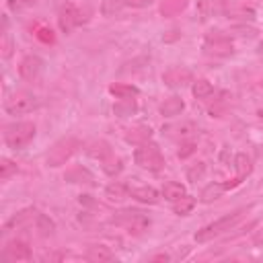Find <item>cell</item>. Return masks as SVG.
<instances>
[{"label":"cell","instance_id":"484cf974","mask_svg":"<svg viewBox=\"0 0 263 263\" xmlns=\"http://www.w3.org/2000/svg\"><path fill=\"white\" fill-rule=\"evenodd\" d=\"M191 90H193L195 99H208V97H212V95H214V86H212V82H210V80H205V78L195 80V82H193V86H191Z\"/></svg>","mask_w":263,"mask_h":263},{"label":"cell","instance_id":"6da1fadb","mask_svg":"<svg viewBox=\"0 0 263 263\" xmlns=\"http://www.w3.org/2000/svg\"><path fill=\"white\" fill-rule=\"evenodd\" d=\"M242 216H245V210H236V212H232V214H228V216H224V218H218L216 222H212V224L203 226L201 230H197V232H195V240H197V242H208V240H212V238L224 234L226 230L234 228V226L242 220Z\"/></svg>","mask_w":263,"mask_h":263},{"label":"cell","instance_id":"7a4b0ae2","mask_svg":"<svg viewBox=\"0 0 263 263\" xmlns=\"http://www.w3.org/2000/svg\"><path fill=\"white\" fill-rule=\"evenodd\" d=\"M33 138H35V123L31 121H18L4 129V142L12 150L25 148Z\"/></svg>","mask_w":263,"mask_h":263},{"label":"cell","instance_id":"ffe728a7","mask_svg":"<svg viewBox=\"0 0 263 263\" xmlns=\"http://www.w3.org/2000/svg\"><path fill=\"white\" fill-rule=\"evenodd\" d=\"M228 18H242V21H251L255 18V10L249 8L247 4H228L226 12H224Z\"/></svg>","mask_w":263,"mask_h":263},{"label":"cell","instance_id":"e0dca14e","mask_svg":"<svg viewBox=\"0 0 263 263\" xmlns=\"http://www.w3.org/2000/svg\"><path fill=\"white\" fill-rule=\"evenodd\" d=\"M150 138H152V129L148 125H136V127L127 129V134H125V142L138 144V146L150 142Z\"/></svg>","mask_w":263,"mask_h":263},{"label":"cell","instance_id":"5b68a950","mask_svg":"<svg viewBox=\"0 0 263 263\" xmlns=\"http://www.w3.org/2000/svg\"><path fill=\"white\" fill-rule=\"evenodd\" d=\"M134 160L136 164H140L142 168L150 171V173H158L164 166V156L160 152V148L154 142H146L142 144L136 152H134Z\"/></svg>","mask_w":263,"mask_h":263},{"label":"cell","instance_id":"cb8c5ba5","mask_svg":"<svg viewBox=\"0 0 263 263\" xmlns=\"http://www.w3.org/2000/svg\"><path fill=\"white\" fill-rule=\"evenodd\" d=\"M234 168H236V179H245L251 171H253V164H251V158L247 156V154H236L234 156Z\"/></svg>","mask_w":263,"mask_h":263},{"label":"cell","instance_id":"f1b7e54d","mask_svg":"<svg viewBox=\"0 0 263 263\" xmlns=\"http://www.w3.org/2000/svg\"><path fill=\"white\" fill-rule=\"evenodd\" d=\"M35 224H37V230H39L41 236H49V234H53V230H55L53 220H49L45 214H39V216L35 218Z\"/></svg>","mask_w":263,"mask_h":263},{"label":"cell","instance_id":"d6986e66","mask_svg":"<svg viewBox=\"0 0 263 263\" xmlns=\"http://www.w3.org/2000/svg\"><path fill=\"white\" fill-rule=\"evenodd\" d=\"M129 195L132 197H136L138 201H144V203H156L158 201V191L154 189V187H148V185H144V187H129Z\"/></svg>","mask_w":263,"mask_h":263},{"label":"cell","instance_id":"8992f818","mask_svg":"<svg viewBox=\"0 0 263 263\" xmlns=\"http://www.w3.org/2000/svg\"><path fill=\"white\" fill-rule=\"evenodd\" d=\"M203 51L214 58H226L234 51V45H232V39L222 31H212L203 39Z\"/></svg>","mask_w":263,"mask_h":263},{"label":"cell","instance_id":"3957f363","mask_svg":"<svg viewBox=\"0 0 263 263\" xmlns=\"http://www.w3.org/2000/svg\"><path fill=\"white\" fill-rule=\"evenodd\" d=\"M80 148V140L74 138V136H66V138H60L47 152L45 160H47V166H62L66 160H70V156Z\"/></svg>","mask_w":263,"mask_h":263},{"label":"cell","instance_id":"4316f807","mask_svg":"<svg viewBox=\"0 0 263 263\" xmlns=\"http://www.w3.org/2000/svg\"><path fill=\"white\" fill-rule=\"evenodd\" d=\"M109 92L115 95L117 99H134V97L138 95V88L132 86V84H121V82H117V84H111V86H109Z\"/></svg>","mask_w":263,"mask_h":263},{"label":"cell","instance_id":"d6a6232c","mask_svg":"<svg viewBox=\"0 0 263 263\" xmlns=\"http://www.w3.org/2000/svg\"><path fill=\"white\" fill-rule=\"evenodd\" d=\"M12 173H16V164H14L12 160H8V158H2V160H0V179L6 181Z\"/></svg>","mask_w":263,"mask_h":263},{"label":"cell","instance_id":"9c48e42d","mask_svg":"<svg viewBox=\"0 0 263 263\" xmlns=\"http://www.w3.org/2000/svg\"><path fill=\"white\" fill-rule=\"evenodd\" d=\"M41 68H43V62L39 55H25L18 64V74L25 80H37L41 74Z\"/></svg>","mask_w":263,"mask_h":263},{"label":"cell","instance_id":"d4e9b609","mask_svg":"<svg viewBox=\"0 0 263 263\" xmlns=\"http://www.w3.org/2000/svg\"><path fill=\"white\" fill-rule=\"evenodd\" d=\"M162 195H164L168 201H177V199H181V197L185 195V185H181V183H177V181H168V183H164V187H162Z\"/></svg>","mask_w":263,"mask_h":263},{"label":"cell","instance_id":"52a82bcc","mask_svg":"<svg viewBox=\"0 0 263 263\" xmlns=\"http://www.w3.org/2000/svg\"><path fill=\"white\" fill-rule=\"evenodd\" d=\"M39 107V99L33 95V92H27V90H16L12 92L6 101H4V109L6 113L10 115H21V113H29L33 109Z\"/></svg>","mask_w":263,"mask_h":263},{"label":"cell","instance_id":"7402d4cb","mask_svg":"<svg viewBox=\"0 0 263 263\" xmlns=\"http://www.w3.org/2000/svg\"><path fill=\"white\" fill-rule=\"evenodd\" d=\"M224 191H226V183H210L208 187H203V191H201L199 199H201L203 203H210V201H214V199L222 197V193H224Z\"/></svg>","mask_w":263,"mask_h":263},{"label":"cell","instance_id":"f546056e","mask_svg":"<svg viewBox=\"0 0 263 263\" xmlns=\"http://www.w3.org/2000/svg\"><path fill=\"white\" fill-rule=\"evenodd\" d=\"M193 205H195V197H191V195H183L181 199H177L175 201V214H179V216H185V214H189L191 210H193Z\"/></svg>","mask_w":263,"mask_h":263},{"label":"cell","instance_id":"277c9868","mask_svg":"<svg viewBox=\"0 0 263 263\" xmlns=\"http://www.w3.org/2000/svg\"><path fill=\"white\" fill-rule=\"evenodd\" d=\"M111 222H113L115 226L125 228V230L132 232V234H142V232L148 230V226H150V218H148L144 212H140V210H121V212H117V214L113 216Z\"/></svg>","mask_w":263,"mask_h":263},{"label":"cell","instance_id":"44dd1931","mask_svg":"<svg viewBox=\"0 0 263 263\" xmlns=\"http://www.w3.org/2000/svg\"><path fill=\"white\" fill-rule=\"evenodd\" d=\"M183 107H185V103H183L181 97H168V99L160 105V113H162L164 117H175V115H179V113L183 111Z\"/></svg>","mask_w":263,"mask_h":263},{"label":"cell","instance_id":"9a60e30c","mask_svg":"<svg viewBox=\"0 0 263 263\" xmlns=\"http://www.w3.org/2000/svg\"><path fill=\"white\" fill-rule=\"evenodd\" d=\"M64 179L68 183H84V185H92L95 183L92 173L88 168H84V166H72L70 171H66Z\"/></svg>","mask_w":263,"mask_h":263},{"label":"cell","instance_id":"8d00e7d4","mask_svg":"<svg viewBox=\"0 0 263 263\" xmlns=\"http://www.w3.org/2000/svg\"><path fill=\"white\" fill-rule=\"evenodd\" d=\"M6 2H8V8H10V10H21V8L33 4L35 0H6Z\"/></svg>","mask_w":263,"mask_h":263},{"label":"cell","instance_id":"ab89813d","mask_svg":"<svg viewBox=\"0 0 263 263\" xmlns=\"http://www.w3.org/2000/svg\"><path fill=\"white\" fill-rule=\"evenodd\" d=\"M253 242H255V245H259V247L263 245V230H259V232L255 234V238H253Z\"/></svg>","mask_w":263,"mask_h":263},{"label":"cell","instance_id":"4fadbf2b","mask_svg":"<svg viewBox=\"0 0 263 263\" xmlns=\"http://www.w3.org/2000/svg\"><path fill=\"white\" fill-rule=\"evenodd\" d=\"M39 216V212L35 208H27V210H21L18 214H14L6 224H4V230H14V228H23L27 224H31L35 218Z\"/></svg>","mask_w":263,"mask_h":263},{"label":"cell","instance_id":"7c38bea8","mask_svg":"<svg viewBox=\"0 0 263 263\" xmlns=\"http://www.w3.org/2000/svg\"><path fill=\"white\" fill-rule=\"evenodd\" d=\"M4 255L10 259V261H27L31 259V247L25 242V240H10L6 247H4Z\"/></svg>","mask_w":263,"mask_h":263},{"label":"cell","instance_id":"836d02e7","mask_svg":"<svg viewBox=\"0 0 263 263\" xmlns=\"http://www.w3.org/2000/svg\"><path fill=\"white\" fill-rule=\"evenodd\" d=\"M191 129H193V127H191V123H181V125H168L164 132H166L168 136H171L173 132H177L175 136H179V138H185L187 134H191ZM175 136H173V138H175Z\"/></svg>","mask_w":263,"mask_h":263},{"label":"cell","instance_id":"5bb4252c","mask_svg":"<svg viewBox=\"0 0 263 263\" xmlns=\"http://www.w3.org/2000/svg\"><path fill=\"white\" fill-rule=\"evenodd\" d=\"M88 154L92 156V158H97L103 166L107 164V162H111L113 158H115V154H113V150H111V146L105 142V140H99V142H92L90 146H88Z\"/></svg>","mask_w":263,"mask_h":263},{"label":"cell","instance_id":"8fae6325","mask_svg":"<svg viewBox=\"0 0 263 263\" xmlns=\"http://www.w3.org/2000/svg\"><path fill=\"white\" fill-rule=\"evenodd\" d=\"M193 76L187 68H171L162 74V82L166 86H173V88H179V86H185L187 82H191Z\"/></svg>","mask_w":263,"mask_h":263},{"label":"cell","instance_id":"1f68e13d","mask_svg":"<svg viewBox=\"0 0 263 263\" xmlns=\"http://www.w3.org/2000/svg\"><path fill=\"white\" fill-rule=\"evenodd\" d=\"M33 33H35V37H37L39 41H43V43H53V41H55L53 31H51L49 27H45V25H35V27H33Z\"/></svg>","mask_w":263,"mask_h":263},{"label":"cell","instance_id":"83f0119b","mask_svg":"<svg viewBox=\"0 0 263 263\" xmlns=\"http://www.w3.org/2000/svg\"><path fill=\"white\" fill-rule=\"evenodd\" d=\"M136 109H138V105H136L134 99H119V101L113 105V111H115V115H119V117L134 115Z\"/></svg>","mask_w":263,"mask_h":263},{"label":"cell","instance_id":"74e56055","mask_svg":"<svg viewBox=\"0 0 263 263\" xmlns=\"http://www.w3.org/2000/svg\"><path fill=\"white\" fill-rule=\"evenodd\" d=\"M150 2H154V0H127V6H134V8H142V6H148Z\"/></svg>","mask_w":263,"mask_h":263},{"label":"cell","instance_id":"f35d334b","mask_svg":"<svg viewBox=\"0 0 263 263\" xmlns=\"http://www.w3.org/2000/svg\"><path fill=\"white\" fill-rule=\"evenodd\" d=\"M2 55L4 58H8L10 55V39L4 35V45H2Z\"/></svg>","mask_w":263,"mask_h":263},{"label":"cell","instance_id":"30bf717a","mask_svg":"<svg viewBox=\"0 0 263 263\" xmlns=\"http://www.w3.org/2000/svg\"><path fill=\"white\" fill-rule=\"evenodd\" d=\"M226 8H228V0H199L197 2V12L203 21L224 14Z\"/></svg>","mask_w":263,"mask_h":263},{"label":"cell","instance_id":"7bdbcfd3","mask_svg":"<svg viewBox=\"0 0 263 263\" xmlns=\"http://www.w3.org/2000/svg\"><path fill=\"white\" fill-rule=\"evenodd\" d=\"M259 49H261V51H263V41H261V45H259Z\"/></svg>","mask_w":263,"mask_h":263},{"label":"cell","instance_id":"ba28073f","mask_svg":"<svg viewBox=\"0 0 263 263\" xmlns=\"http://www.w3.org/2000/svg\"><path fill=\"white\" fill-rule=\"evenodd\" d=\"M58 23H60V29H62L64 33H70V31H74L78 25L84 23V16H82V12L78 10L76 4L66 2V4H62V8H60Z\"/></svg>","mask_w":263,"mask_h":263},{"label":"cell","instance_id":"60d3db41","mask_svg":"<svg viewBox=\"0 0 263 263\" xmlns=\"http://www.w3.org/2000/svg\"><path fill=\"white\" fill-rule=\"evenodd\" d=\"M152 261H168V255H166V253H160V255L152 257Z\"/></svg>","mask_w":263,"mask_h":263},{"label":"cell","instance_id":"e575fe53","mask_svg":"<svg viewBox=\"0 0 263 263\" xmlns=\"http://www.w3.org/2000/svg\"><path fill=\"white\" fill-rule=\"evenodd\" d=\"M203 173H205V164H203V162H197V164H193V166L187 171V179H189V181H197Z\"/></svg>","mask_w":263,"mask_h":263},{"label":"cell","instance_id":"d590c367","mask_svg":"<svg viewBox=\"0 0 263 263\" xmlns=\"http://www.w3.org/2000/svg\"><path fill=\"white\" fill-rule=\"evenodd\" d=\"M193 152H195V144H193V142H185V144L179 148L177 156H179V158H187V156H191Z\"/></svg>","mask_w":263,"mask_h":263},{"label":"cell","instance_id":"ac0fdd59","mask_svg":"<svg viewBox=\"0 0 263 263\" xmlns=\"http://www.w3.org/2000/svg\"><path fill=\"white\" fill-rule=\"evenodd\" d=\"M187 4H189V0H160V14L162 16H177V14H181L185 8H187Z\"/></svg>","mask_w":263,"mask_h":263},{"label":"cell","instance_id":"4dcf8cb0","mask_svg":"<svg viewBox=\"0 0 263 263\" xmlns=\"http://www.w3.org/2000/svg\"><path fill=\"white\" fill-rule=\"evenodd\" d=\"M123 6H127V0H103L101 12H103L105 16H111V14L119 12Z\"/></svg>","mask_w":263,"mask_h":263},{"label":"cell","instance_id":"b9f144b4","mask_svg":"<svg viewBox=\"0 0 263 263\" xmlns=\"http://www.w3.org/2000/svg\"><path fill=\"white\" fill-rule=\"evenodd\" d=\"M259 119H261V121H263V109H261V111H259Z\"/></svg>","mask_w":263,"mask_h":263},{"label":"cell","instance_id":"2e32d148","mask_svg":"<svg viewBox=\"0 0 263 263\" xmlns=\"http://www.w3.org/2000/svg\"><path fill=\"white\" fill-rule=\"evenodd\" d=\"M84 259L90 261V263H105V261L113 259V253L105 245H90L84 253Z\"/></svg>","mask_w":263,"mask_h":263},{"label":"cell","instance_id":"603a6c76","mask_svg":"<svg viewBox=\"0 0 263 263\" xmlns=\"http://www.w3.org/2000/svg\"><path fill=\"white\" fill-rule=\"evenodd\" d=\"M105 195H107V199H111V201H119V199H123L125 195H129V187H127L125 183H119V181H115V183L107 185V189H105Z\"/></svg>","mask_w":263,"mask_h":263}]
</instances>
